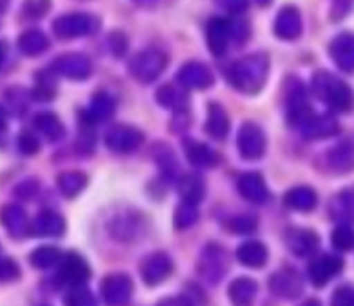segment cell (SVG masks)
I'll list each match as a JSON object with an SVG mask.
<instances>
[{
	"instance_id": "6da1fadb",
	"label": "cell",
	"mask_w": 354,
	"mask_h": 306,
	"mask_svg": "<svg viewBox=\"0 0 354 306\" xmlns=\"http://www.w3.org/2000/svg\"><path fill=\"white\" fill-rule=\"evenodd\" d=\"M270 73V59L266 54L256 52V54L245 55L228 69V82L242 93L256 96L265 87L266 78Z\"/></svg>"
},
{
	"instance_id": "7a4b0ae2",
	"label": "cell",
	"mask_w": 354,
	"mask_h": 306,
	"mask_svg": "<svg viewBox=\"0 0 354 306\" xmlns=\"http://www.w3.org/2000/svg\"><path fill=\"white\" fill-rule=\"evenodd\" d=\"M313 93L328 107L341 113H349L354 107V92L351 87L328 71H317L311 82Z\"/></svg>"
},
{
	"instance_id": "3957f363",
	"label": "cell",
	"mask_w": 354,
	"mask_h": 306,
	"mask_svg": "<svg viewBox=\"0 0 354 306\" xmlns=\"http://www.w3.org/2000/svg\"><path fill=\"white\" fill-rule=\"evenodd\" d=\"M168 66V54L159 48H145L138 52L130 62V73L137 82L151 83L162 75Z\"/></svg>"
},
{
	"instance_id": "277c9868",
	"label": "cell",
	"mask_w": 354,
	"mask_h": 306,
	"mask_svg": "<svg viewBox=\"0 0 354 306\" xmlns=\"http://www.w3.org/2000/svg\"><path fill=\"white\" fill-rule=\"evenodd\" d=\"M199 273L203 279H206L207 282L216 284L227 276L228 269H230V258H228V253L225 251L223 246L220 244H211L204 246L203 253H201L199 258Z\"/></svg>"
},
{
	"instance_id": "5b68a950",
	"label": "cell",
	"mask_w": 354,
	"mask_h": 306,
	"mask_svg": "<svg viewBox=\"0 0 354 306\" xmlns=\"http://www.w3.org/2000/svg\"><path fill=\"white\" fill-rule=\"evenodd\" d=\"M97 30H99V19L92 14L71 12L54 21L55 37L62 38V40L86 37V35L95 33Z\"/></svg>"
},
{
	"instance_id": "8992f818",
	"label": "cell",
	"mask_w": 354,
	"mask_h": 306,
	"mask_svg": "<svg viewBox=\"0 0 354 306\" xmlns=\"http://www.w3.org/2000/svg\"><path fill=\"white\" fill-rule=\"evenodd\" d=\"M237 149L248 161H258L266 152V134L254 121H244L237 132Z\"/></svg>"
},
{
	"instance_id": "52a82bcc",
	"label": "cell",
	"mask_w": 354,
	"mask_h": 306,
	"mask_svg": "<svg viewBox=\"0 0 354 306\" xmlns=\"http://www.w3.org/2000/svg\"><path fill=\"white\" fill-rule=\"evenodd\" d=\"M286 93V114H287V123L290 127H301L306 118L311 116V106L308 102L306 89L301 82H287Z\"/></svg>"
},
{
	"instance_id": "ba28073f",
	"label": "cell",
	"mask_w": 354,
	"mask_h": 306,
	"mask_svg": "<svg viewBox=\"0 0 354 306\" xmlns=\"http://www.w3.org/2000/svg\"><path fill=\"white\" fill-rule=\"evenodd\" d=\"M100 294L107 305H128L133 296V280L128 273H111L100 282Z\"/></svg>"
},
{
	"instance_id": "9c48e42d",
	"label": "cell",
	"mask_w": 354,
	"mask_h": 306,
	"mask_svg": "<svg viewBox=\"0 0 354 306\" xmlns=\"http://www.w3.org/2000/svg\"><path fill=\"white\" fill-rule=\"evenodd\" d=\"M144 142V134L130 125H116L106 134V145L113 152L128 154L138 149Z\"/></svg>"
},
{
	"instance_id": "30bf717a",
	"label": "cell",
	"mask_w": 354,
	"mask_h": 306,
	"mask_svg": "<svg viewBox=\"0 0 354 306\" xmlns=\"http://www.w3.org/2000/svg\"><path fill=\"white\" fill-rule=\"evenodd\" d=\"M92 276L90 265L86 260L78 253H68L64 258L61 260V267L57 272V280L64 286H78V284H85Z\"/></svg>"
},
{
	"instance_id": "8fae6325",
	"label": "cell",
	"mask_w": 354,
	"mask_h": 306,
	"mask_svg": "<svg viewBox=\"0 0 354 306\" xmlns=\"http://www.w3.org/2000/svg\"><path fill=\"white\" fill-rule=\"evenodd\" d=\"M173 262L166 253L158 251L149 255L140 265V276L147 286H159L173 273Z\"/></svg>"
},
{
	"instance_id": "7c38bea8",
	"label": "cell",
	"mask_w": 354,
	"mask_h": 306,
	"mask_svg": "<svg viewBox=\"0 0 354 306\" xmlns=\"http://www.w3.org/2000/svg\"><path fill=\"white\" fill-rule=\"evenodd\" d=\"M268 286L272 289L273 294L280 298H286V300H296L303 294L304 284L303 277L299 276V272H296L294 269H280L279 272L273 273L268 280Z\"/></svg>"
},
{
	"instance_id": "4fadbf2b",
	"label": "cell",
	"mask_w": 354,
	"mask_h": 306,
	"mask_svg": "<svg viewBox=\"0 0 354 306\" xmlns=\"http://www.w3.org/2000/svg\"><path fill=\"white\" fill-rule=\"evenodd\" d=\"M344 269V262L339 256L322 255L315 258L308 267V276L313 286L325 287L332 279L339 276Z\"/></svg>"
},
{
	"instance_id": "5bb4252c",
	"label": "cell",
	"mask_w": 354,
	"mask_h": 306,
	"mask_svg": "<svg viewBox=\"0 0 354 306\" xmlns=\"http://www.w3.org/2000/svg\"><path fill=\"white\" fill-rule=\"evenodd\" d=\"M176 82L187 90H204L209 89L214 83V76L211 69L203 62H187L176 73Z\"/></svg>"
},
{
	"instance_id": "9a60e30c",
	"label": "cell",
	"mask_w": 354,
	"mask_h": 306,
	"mask_svg": "<svg viewBox=\"0 0 354 306\" xmlns=\"http://www.w3.org/2000/svg\"><path fill=\"white\" fill-rule=\"evenodd\" d=\"M54 71L69 80H85L92 73V64L88 57L78 52H69V54L59 55L52 64Z\"/></svg>"
},
{
	"instance_id": "2e32d148",
	"label": "cell",
	"mask_w": 354,
	"mask_h": 306,
	"mask_svg": "<svg viewBox=\"0 0 354 306\" xmlns=\"http://www.w3.org/2000/svg\"><path fill=\"white\" fill-rule=\"evenodd\" d=\"M301 134L306 141H322L339 134V123L330 114H311L301 123Z\"/></svg>"
},
{
	"instance_id": "e0dca14e",
	"label": "cell",
	"mask_w": 354,
	"mask_h": 306,
	"mask_svg": "<svg viewBox=\"0 0 354 306\" xmlns=\"http://www.w3.org/2000/svg\"><path fill=\"white\" fill-rule=\"evenodd\" d=\"M286 244L290 253H294L299 258H306L317 253L318 246H320V237L317 232L310 231V228H290L287 231Z\"/></svg>"
},
{
	"instance_id": "ac0fdd59",
	"label": "cell",
	"mask_w": 354,
	"mask_h": 306,
	"mask_svg": "<svg viewBox=\"0 0 354 306\" xmlns=\"http://www.w3.org/2000/svg\"><path fill=\"white\" fill-rule=\"evenodd\" d=\"M232 40L230 21L223 17H213L206 24V42L213 55H223Z\"/></svg>"
},
{
	"instance_id": "d6986e66",
	"label": "cell",
	"mask_w": 354,
	"mask_h": 306,
	"mask_svg": "<svg viewBox=\"0 0 354 306\" xmlns=\"http://www.w3.org/2000/svg\"><path fill=\"white\" fill-rule=\"evenodd\" d=\"M328 54L339 69L344 73H354V35H337L328 47Z\"/></svg>"
},
{
	"instance_id": "ffe728a7",
	"label": "cell",
	"mask_w": 354,
	"mask_h": 306,
	"mask_svg": "<svg viewBox=\"0 0 354 306\" xmlns=\"http://www.w3.org/2000/svg\"><path fill=\"white\" fill-rule=\"evenodd\" d=\"M328 170L337 175L354 172V142L342 141L330 149L325 156Z\"/></svg>"
},
{
	"instance_id": "44dd1931",
	"label": "cell",
	"mask_w": 354,
	"mask_h": 306,
	"mask_svg": "<svg viewBox=\"0 0 354 306\" xmlns=\"http://www.w3.org/2000/svg\"><path fill=\"white\" fill-rule=\"evenodd\" d=\"M277 37L280 40H296L303 33V19L296 7L289 6L283 7L279 12L275 19V26H273Z\"/></svg>"
},
{
	"instance_id": "7402d4cb",
	"label": "cell",
	"mask_w": 354,
	"mask_h": 306,
	"mask_svg": "<svg viewBox=\"0 0 354 306\" xmlns=\"http://www.w3.org/2000/svg\"><path fill=\"white\" fill-rule=\"evenodd\" d=\"M239 192L244 199H248L252 204H263L268 201L270 190L266 187L265 179L261 173L258 172H249L239 179Z\"/></svg>"
},
{
	"instance_id": "603a6c76",
	"label": "cell",
	"mask_w": 354,
	"mask_h": 306,
	"mask_svg": "<svg viewBox=\"0 0 354 306\" xmlns=\"http://www.w3.org/2000/svg\"><path fill=\"white\" fill-rule=\"evenodd\" d=\"M156 100L159 106L166 107L171 111H183L189 107V96H187V89L180 83H166L161 89L156 92Z\"/></svg>"
},
{
	"instance_id": "cb8c5ba5",
	"label": "cell",
	"mask_w": 354,
	"mask_h": 306,
	"mask_svg": "<svg viewBox=\"0 0 354 306\" xmlns=\"http://www.w3.org/2000/svg\"><path fill=\"white\" fill-rule=\"evenodd\" d=\"M109 231L120 241H133L142 232V220L135 213H121L111 220Z\"/></svg>"
},
{
	"instance_id": "d4e9b609",
	"label": "cell",
	"mask_w": 354,
	"mask_h": 306,
	"mask_svg": "<svg viewBox=\"0 0 354 306\" xmlns=\"http://www.w3.org/2000/svg\"><path fill=\"white\" fill-rule=\"evenodd\" d=\"M206 134L209 137L216 138V141H223L230 132V120H228L227 111L223 106L218 102H211L209 109H207V121L204 127Z\"/></svg>"
},
{
	"instance_id": "484cf974",
	"label": "cell",
	"mask_w": 354,
	"mask_h": 306,
	"mask_svg": "<svg viewBox=\"0 0 354 306\" xmlns=\"http://www.w3.org/2000/svg\"><path fill=\"white\" fill-rule=\"evenodd\" d=\"M318 203V196L311 187L299 186L294 189L287 190L283 196V204L294 211H301V213H308V211L315 210Z\"/></svg>"
},
{
	"instance_id": "4316f807",
	"label": "cell",
	"mask_w": 354,
	"mask_h": 306,
	"mask_svg": "<svg viewBox=\"0 0 354 306\" xmlns=\"http://www.w3.org/2000/svg\"><path fill=\"white\" fill-rule=\"evenodd\" d=\"M328 211L335 222H341V224L354 222V187H348L335 194L334 199L330 201Z\"/></svg>"
},
{
	"instance_id": "83f0119b",
	"label": "cell",
	"mask_w": 354,
	"mask_h": 306,
	"mask_svg": "<svg viewBox=\"0 0 354 306\" xmlns=\"http://www.w3.org/2000/svg\"><path fill=\"white\" fill-rule=\"evenodd\" d=\"M66 222L61 215L54 213V211H44L38 215L33 222L31 232L35 235H41V237H59L64 234Z\"/></svg>"
},
{
	"instance_id": "f1b7e54d",
	"label": "cell",
	"mask_w": 354,
	"mask_h": 306,
	"mask_svg": "<svg viewBox=\"0 0 354 306\" xmlns=\"http://www.w3.org/2000/svg\"><path fill=\"white\" fill-rule=\"evenodd\" d=\"M237 260L248 269H263L268 262V249L259 241H248L239 246Z\"/></svg>"
},
{
	"instance_id": "f546056e",
	"label": "cell",
	"mask_w": 354,
	"mask_h": 306,
	"mask_svg": "<svg viewBox=\"0 0 354 306\" xmlns=\"http://www.w3.org/2000/svg\"><path fill=\"white\" fill-rule=\"evenodd\" d=\"M185 154L190 165L197 168H213L218 165V154L207 144L196 141L185 142Z\"/></svg>"
},
{
	"instance_id": "4dcf8cb0",
	"label": "cell",
	"mask_w": 354,
	"mask_h": 306,
	"mask_svg": "<svg viewBox=\"0 0 354 306\" xmlns=\"http://www.w3.org/2000/svg\"><path fill=\"white\" fill-rule=\"evenodd\" d=\"M258 294V282L251 277H237L228 287V298L234 305H251Z\"/></svg>"
},
{
	"instance_id": "1f68e13d",
	"label": "cell",
	"mask_w": 354,
	"mask_h": 306,
	"mask_svg": "<svg viewBox=\"0 0 354 306\" xmlns=\"http://www.w3.org/2000/svg\"><path fill=\"white\" fill-rule=\"evenodd\" d=\"M178 192L182 201L199 204L204 199V196H206V183H204L203 177L196 175V173L183 175L178 180Z\"/></svg>"
},
{
	"instance_id": "d6a6232c",
	"label": "cell",
	"mask_w": 354,
	"mask_h": 306,
	"mask_svg": "<svg viewBox=\"0 0 354 306\" xmlns=\"http://www.w3.org/2000/svg\"><path fill=\"white\" fill-rule=\"evenodd\" d=\"M114 109H116V102H114L113 97L106 92H99L92 97L85 114L92 121H106L113 116Z\"/></svg>"
},
{
	"instance_id": "836d02e7",
	"label": "cell",
	"mask_w": 354,
	"mask_h": 306,
	"mask_svg": "<svg viewBox=\"0 0 354 306\" xmlns=\"http://www.w3.org/2000/svg\"><path fill=\"white\" fill-rule=\"evenodd\" d=\"M86 175L78 170H71V172H64L57 177V187L66 197H76L83 189L86 187Z\"/></svg>"
},
{
	"instance_id": "e575fe53",
	"label": "cell",
	"mask_w": 354,
	"mask_h": 306,
	"mask_svg": "<svg viewBox=\"0 0 354 306\" xmlns=\"http://www.w3.org/2000/svg\"><path fill=\"white\" fill-rule=\"evenodd\" d=\"M35 125L40 130V134H44L52 142L61 141L66 134L64 125L54 113H40L35 118Z\"/></svg>"
},
{
	"instance_id": "d590c367",
	"label": "cell",
	"mask_w": 354,
	"mask_h": 306,
	"mask_svg": "<svg viewBox=\"0 0 354 306\" xmlns=\"http://www.w3.org/2000/svg\"><path fill=\"white\" fill-rule=\"evenodd\" d=\"M95 121L90 120L83 111L82 121H80V130H78V141H76V147L82 154H92L93 147H95V130H93Z\"/></svg>"
},
{
	"instance_id": "8d00e7d4",
	"label": "cell",
	"mask_w": 354,
	"mask_h": 306,
	"mask_svg": "<svg viewBox=\"0 0 354 306\" xmlns=\"http://www.w3.org/2000/svg\"><path fill=\"white\" fill-rule=\"evenodd\" d=\"M19 47L26 55H40L41 52L47 51L48 40L41 31L31 30L21 37Z\"/></svg>"
},
{
	"instance_id": "74e56055",
	"label": "cell",
	"mask_w": 354,
	"mask_h": 306,
	"mask_svg": "<svg viewBox=\"0 0 354 306\" xmlns=\"http://www.w3.org/2000/svg\"><path fill=\"white\" fill-rule=\"evenodd\" d=\"M197 217H199V213H197V204L182 201L176 206L175 213H173V224H175L176 231H187V228L196 224Z\"/></svg>"
},
{
	"instance_id": "f35d334b",
	"label": "cell",
	"mask_w": 354,
	"mask_h": 306,
	"mask_svg": "<svg viewBox=\"0 0 354 306\" xmlns=\"http://www.w3.org/2000/svg\"><path fill=\"white\" fill-rule=\"evenodd\" d=\"M61 260L62 253L57 248H54V246H41L37 251L31 253L30 256L31 265L37 267V269H50V267H54Z\"/></svg>"
},
{
	"instance_id": "ab89813d",
	"label": "cell",
	"mask_w": 354,
	"mask_h": 306,
	"mask_svg": "<svg viewBox=\"0 0 354 306\" xmlns=\"http://www.w3.org/2000/svg\"><path fill=\"white\" fill-rule=\"evenodd\" d=\"M154 159L166 179L171 180L173 177L176 175V172H178V165H176L175 154H173V151L168 147V145H161L159 149H156Z\"/></svg>"
},
{
	"instance_id": "60d3db41",
	"label": "cell",
	"mask_w": 354,
	"mask_h": 306,
	"mask_svg": "<svg viewBox=\"0 0 354 306\" xmlns=\"http://www.w3.org/2000/svg\"><path fill=\"white\" fill-rule=\"evenodd\" d=\"M66 305L71 306H88L95 305V298L90 293L88 287L85 284H78V286H71L68 289V294L64 296Z\"/></svg>"
},
{
	"instance_id": "b9f144b4",
	"label": "cell",
	"mask_w": 354,
	"mask_h": 306,
	"mask_svg": "<svg viewBox=\"0 0 354 306\" xmlns=\"http://www.w3.org/2000/svg\"><path fill=\"white\" fill-rule=\"evenodd\" d=\"M332 244L339 251H351L354 249V231L348 224H342L332 232Z\"/></svg>"
},
{
	"instance_id": "7bdbcfd3",
	"label": "cell",
	"mask_w": 354,
	"mask_h": 306,
	"mask_svg": "<svg viewBox=\"0 0 354 306\" xmlns=\"http://www.w3.org/2000/svg\"><path fill=\"white\" fill-rule=\"evenodd\" d=\"M228 228L237 235L254 234L258 231V220L254 217H249V215H242V217L232 218Z\"/></svg>"
},
{
	"instance_id": "ee69618b",
	"label": "cell",
	"mask_w": 354,
	"mask_h": 306,
	"mask_svg": "<svg viewBox=\"0 0 354 306\" xmlns=\"http://www.w3.org/2000/svg\"><path fill=\"white\" fill-rule=\"evenodd\" d=\"M3 224L10 228V232H23L24 225H26V218H24L23 210L19 208H7L3 211Z\"/></svg>"
},
{
	"instance_id": "f6af8a7d",
	"label": "cell",
	"mask_w": 354,
	"mask_h": 306,
	"mask_svg": "<svg viewBox=\"0 0 354 306\" xmlns=\"http://www.w3.org/2000/svg\"><path fill=\"white\" fill-rule=\"evenodd\" d=\"M332 305L335 306H354V287L341 286L332 294Z\"/></svg>"
},
{
	"instance_id": "bcb514c9",
	"label": "cell",
	"mask_w": 354,
	"mask_h": 306,
	"mask_svg": "<svg viewBox=\"0 0 354 306\" xmlns=\"http://www.w3.org/2000/svg\"><path fill=\"white\" fill-rule=\"evenodd\" d=\"M354 0H332V9H330V17L332 21H339L342 17L348 16V12L351 10Z\"/></svg>"
},
{
	"instance_id": "7dc6e473",
	"label": "cell",
	"mask_w": 354,
	"mask_h": 306,
	"mask_svg": "<svg viewBox=\"0 0 354 306\" xmlns=\"http://www.w3.org/2000/svg\"><path fill=\"white\" fill-rule=\"evenodd\" d=\"M109 47H111V52H113L116 57H121V55L124 54V51H127V47H128L127 37H124L123 33H120V31L109 35Z\"/></svg>"
},
{
	"instance_id": "c3c4849f",
	"label": "cell",
	"mask_w": 354,
	"mask_h": 306,
	"mask_svg": "<svg viewBox=\"0 0 354 306\" xmlns=\"http://www.w3.org/2000/svg\"><path fill=\"white\" fill-rule=\"evenodd\" d=\"M19 147L24 154H35L40 149V142H38V138L35 135L23 134L19 138Z\"/></svg>"
},
{
	"instance_id": "681fc988",
	"label": "cell",
	"mask_w": 354,
	"mask_h": 306,
	"mask_svg": "<svg viewBox=\"0 0 354 306\" xmlns=\"http://www.w3.org/2000/svg\"><path fill=\"white\" fill-rule=\"evenodd\" d=\"M216 2H218V6L223 7L225 10H228V12H234V14L244 12L249 6V0H216Z\"/></svg>"
},
{
	"instance_id": "f907efd6",
	"label": "cell",
	"mask_w": 354,
	"mask_h": 306,
	"mask_svg": "<svg viewBox=\"0 0 354 306\" xmlns=\"http://www.w3.org/2000/svg\"><path fill=\"white\" fill-rule=\"evenodd\" d=\"M258 3H259V6L266 7V6H270V3H272V0H258Z\"/></svg>"
},
{
	"instance_id": "816d5d0a",
	"label": "cell",
	"mask_w": 354,
	"mask_h": 306,
	"mask_svg": "<svg viewBox=\"0 0 354 306\" xmlns=\"http://www.w3.org/2000/svg\"><path fill=\"white\" fill-rule=\"evenodd\" d=\"M135 2H138V3H151V2H154V0H135Z\"/></svg>"
}]
</instances>
